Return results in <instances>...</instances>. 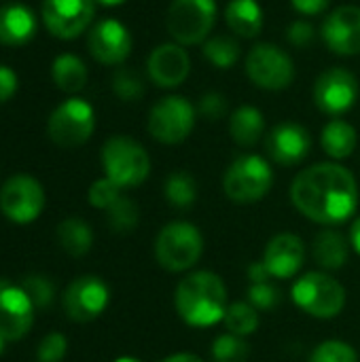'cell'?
<instances>
[{
    "label": "cell",
    "mask_w": 360,
    "mask_h": 362,
    "mask_svg": "<svg viewBox=\"0 0 360 362\" xmlns=\"http://www.w3.org/2000/svg\"><path fill=\"white\" fill-rule=\"evenodd\" d=\"M356 142H359L356 129L344 119L329 121L323 129V136H320V144L331 159L350 157L356 148Z\"/></svg>",
    "instance_id": "cell-25"
},
{
    "label": "cell",
    "mask_w": 360,
    "mask_h": 362,
    "mask_svg": "<svg viewBox=\"0 0 360 362\" xmlns=\"http://www.w3.org/2000/svg\"><path fill=\"white\" fill-rule=\"evenodd\" d=\"M265 148L276 163L297 165L308 157L312 148V138L310 132L299 123H280L269 132Z\"/></svg>",
    "instance_id": "cell-20"
},
{
    "label": "cell",
    "mask_w": 360,
    "mask_h": 362,
    "mask_svg": "<svg viewBox=\"0 0 360 362\" xmlns=\"http://www.w3.org/2000/svg\"><path fill=\"white\" fill-rule=\"evenodd\" d=\"M34 303L21 284L0 278V335L4 341L21 339L34 322Z\"/></svg>",
    "instance_id": "cell-15"
},
{
    "label": "cell",
    "mask_w": 360,
    "mask_h": 362,
    "mask_svg": "<svg viewBox=\"0 0 360 362\" xmlns=\"http://www.w3.org/2000/svg\"><path fill=\"white\" fill-rule=\"evenodd\" d=\"M310 362H359L356 350L339 339L323 341L310 356Z\"/></svg>",
    "instance_id": "cell-33"
},
{
    "label": "cell",
    "mask_w": 360,
    "mask_h": 362,
    "mask_svg": "<svg viewBox=\"0 0 360 362\" xmlns=\"http://www.w3.org/2000/svg\"><path fill=\"white\" fill-rule=\"evenodd\" d=\"M89 53L93 59L106 66H117L127 59L132 53V34L117 19H104L95 23L87 38Z\"/></svg>",
    "instance_id": "cell-16"
},
{
    "label": "cell",
    "mask_w": 360,
    "mask_h": 362,
    "mask_svg": "<svg viewBox=\"0 0 360 362\" xmlns=\"http://www.w3.org/2000/svg\"><path fill=\"white\" fill-rule=\"evenodd\" d=\"M95 13V0H45L42 21L47 30L62 40L76 38L87 30Z\"/></svg>",
    "instance_id": "cell-13"
},
{
    "label": "cell",
    "mask_w": 360,
    "mask_h": 362,
    "mask_svg": "<svg viewBox=\"0 0 360 362\" xmlns=\"http://www.w3.org/2000/svg\"><path fill=\"white\" fill-rule=\"evenodd\" d=\"M248 278H250V282H267L272 276H269L267 267H265L263 261H261V263H252V265L248 267Z\"/></svg>",
    "instance_id": "cell-43"
},
{
    "label": "cell",
    "mask_w": 360,
    "mask_h": 362,
    "mask_svg": "<svg viewBox=\"0 0 360 362\" xmlns=\"http://www.w3.org/2000/svg\"><path fill=\"white\" fill-rule=\"evenodd\" d=\"M2 348H4V337L0 335V352H2Z\"/></svg>",
    "instance_id": "cell-48"
},
{
    "label": "cell",
    "mask_w": 360,
    "mask_h": 362,
    "mask_svg": "<svg viewBox=\"0 0 360 362\" xmlns=\"http://www.w3.org/2000/svg\"><path fill=\"white\" fill-rule=\"evenodd\" d=\"M95 129V112L89 102L70 98L62 102L49 117V138L62 148H74L85 144Z\"/></svg>",
    "instance_id": "cell-8"
},
{
    "label": "cell",
    "mask_w": 360,
    "mask_h": 362,
    "mask_svg": "<svg viewBox=\"0 0 360 362\" xmlns=\"http://www.w3.org/2000/svg\"><path fill=\"white\" fill-rule=\"evenodd\" d=\"M38 30L36 15L25 4H4L0 6V45L21 47L34 38Z\"/></svg>",
    "instance_id": "cell-21"
},
{
    "label": "cell",
    "mask_w": 360,
    "mask_h": 362,
    "mask_svg": "<svg viewBox=\"0 0 360 362\" xmlns=\"http://www.w3.org/2000/svg\"><path fill=\"white\" fill-rule=\"evenodd\" d=\"M216 21L214 0H172L168 8V32L178 45H199Z\"/></svg>",
    "instance_id": "cell-7"
},
{
    "label": "cell",
    "mask_w": 360,
    "mask_h": 362,
    "mask_svg": "<svg viewBox=\"0 0 360 362\" xmlns=\"http://www.w3.org/2000/svg\"><path fill=\"white\" fill-rule=\"evenodd\" d=\"M356 100H359V81L350 70L329 68L316 78L314 102L323 112L331 117H339L348 112Z\"/></svg>",
    "instance_id": "cell-12"
},
{
    "label": "cell",
    "mask_w": 360,
    "mask_h": 362,
    "mask_svg": "<svg viewBox=\"0 0 360 362\" xmlns=\"http://www.w3.org/2000/svg\"><path fill=\"white\" fill-rule=\"evenodd\" d=\"M102 168L108 180L121 189L142 185L151 174L149 153L129 136H112L102 146Z\"/></svg>",
    "instance_id": "cell-3"
},
{
    "label": "cell",
    "mask_w": 360,
    "mask_h": 362,
    "mask_svg": "<svg viewBox=\"0 0 360 362\" xmlns=\"http://www.w3.org/2000/svg\"><path fill=\"white\" fill-rule=\"evenodd\" d=\"M57 240L70 257H83L93 246V231L83 218H66L57 227Z\"/></svg>",
    "instance_id": "cell-27"
},
{
    "label": "cell",
    "mask_w": 360,
    "mask_h": 362,
    "mask_svg": "<svg viewBox=\"0 0 360 362\" xmlns=\"http://www.w3.org/2000/svg\"><path fill=\"white\" fill-rule=\"evenodd\" d=\"M95 2H100V4H104V6H119V4H123L125 0H95Z\"/></svg>",
    "instance_id": "cell-46"
},
{
    "label": "cell",
    "mask_w": 360,
    "mask_h": 362,
    "mask_svg": "<svg viewBox=\"0 0 360 362\" xmlns=\"http://www.w3.org/2000/svg\"><path fill=\"white\" fill-rule=\"evenodd\" d=\"M121 197V187H117L106 176L89 187V204L98 210H108Z\"/></svg>",
    "instance_id": "cell-37"
},
{
    "label": "cell",
    "mask_w": 360,
    "mask_h": 362,
    "mask_svg": "<svg viewBox=\"0 0 360 362\" xmlns=\"http://www.w3.org/2000/svg\"><path fill=\"white\" fill-rule=\"evenodd\" d=\"M197 112L210 121H216L221 119L225 112H227V100L225 95L216 93V91H210V93H204L199 98V106H197Z\"/></svg>",
    "instance_id": "cell-39"
},
{
    "label": "cell",
    "mask_w": 360,
    "mask_h": 362,
    "mask_svg": "<svg viewBox=\"0 0 360 362\" xmlns=\"http://www.w3.org/2000/svg\"><path fill=\"white\" fill-rule=\"evenodd\" d=\"M246 72L257 87L267 91L286 89L295 78V66L291 55L269 42H261L250 49L246 57Z\"/></svg>",
    "instance_id": "cell-10"
},
{
    "label": "cell",
    "mask_w": 360,
    "mask_h": 362,
    "mask_svg": "<svg viewBox=\"0 0 360 362\" xmlns=\"http://www.w3.org/2000/svg\"><path fill=\"white\" fill-rule=\"evenodd\" d=\"M68 350V341L62 333H51L47 335L36 352V361L38 362H62Z\"/></svg>",
    "instance_id": "cell-38"
},
{
    "label": "cell",
    "mask_w": 360,
    "mask_h": 362,
    "mask_svg": "<svg viewBox=\"0 0 360 362\" xmlns=\"http://www.w3.org/2000/svg\"><path fill=\"white\" fill-rule=\"evenodd\" d=\"M306 261V244L295 233L274 235L263 252V265L267 267L272 278L289 280L299 274Z\"/></svg>",
    "instance_id": "cell-18"
},
{
    "label": "cell",
    "mask_w": 360,
    "mask_h": 362,
    "mask_svg": "<svg viewBox=\"0 0 360 362\" xmlns=\"http://www.w3.org/2000/svg\"><path fill=\"white\" fill-rule=\"evenodd\" d=\"M110 291L98 276L76 278L64 293V310L74 322H91L108 308Z\"/></svg>",
    "instance_id": "cell-14"
},
{
    "label": "cell",
    "mask_w": 360,
    "mask_h": 362,
    "mask_svg": "<svg viewBox=\"0 0 360 362\" xmlns=\"http://www.w3.org/2000/svg\"><path fill=\"white\" fill-rule=\"evenodd\" d=\"M291 297L299 310L320 320L335 318L346 308V288L323 272H308L297 278Z\"/></svg>",
    "instance_id": "cell-5"
},
{
    "label": "cell",
    "mask_w": 360,
    "mask_h": 362,
    "mask_svg": "<svg viewBox=\"0 0 360 362\" xmlns=\"http://www.w3.org/2000/svg\"><path fill=\"white\" fill-rule=\"evenodd\" d=\"M112 89H115V93H117L121 100H125V102L138 100V98L142 95V91H144L140 76H138L136 72L127 70V68H121V70L115 72V76H112Z\"/></svg>",
    "instance_id": "cell-36"
},
{
    "label": "cell",
    "mask_w": 360,
    "mask_h": 362,
    "mask_svg": "<svg viewBox=\"0 0 360 362\" xmlns=\"http://www.w3.org/2000/svg\"><path fill=\"white\" fill-rule=\"evenodd\" d=\"M223 322L229 333L238 337H248L259 329V310L252 308L248 301H236L227 308Z\"/></svg>",
    "instance_id": "cell-29"
},
{
    "label": "cell",
    "mask_w": 360,
    "mask_h": 362,
    "mask_svg": "<svg viewBox=\"0 0 360 362\" xmlns=\"http://www.w3.org/2000/svg\"><path fill=\"white\" fill-rule=\"evenodd\" d=\"M15 91H17V74L8 66L0 64V104L11 100Z\"/></svg>",
    "instance_id": "cell-41"
},
{
    "label": "cell",
    "mask_w": 360,
    "mask_h": 362,
    "mask_svg": "<svg viewBox=\"0 0 360 362\" xmlns=\"http://www.w3.org/2000/svg\"><path fill=\"white\" fill-rule=\"evenodd\" d=\"M42 208H45V191L36 178L28 174H17L2 185L0 210L8 221L17 225H28L40 216Z\"/></svg>",
    "instance_id": "cell-11"
},
{
    "label": "cell",
    "mask_w": 360,
    "mask_h": 362,
    "mask_svg": "<svg viewBox=\"0 0 360 362\" xmlns=\"http://www.w3.org/2000/svg\"><path fill=\"white\" fill-rule=\"evenodd\" d=\"M163 195L176 210H187L197 199V182L189 172H172L163 182Z\"/></svg>",
    "instance_id": "cell-28"
},
{
    "label": "cell",
    "mask_w": 360,
    "mask_h": 362,
    "mask_svg": "<svg viewBox=\"0 0 360 362\" xmlns=\"http://www.w3.org/2000/svg\"><path fill=\"white\" fill-rule=\"evenodd\" d=\"M225 21L238 36L252 38L263 28V11L257 0H231L225 8Z\"/></svg>",
    "instance_id": "cell-22"
},
{
    "label": "cell",
    "mask_w": 360,
    "mask_h": 362,
    "mask_svg": "<svg viewBox=\"0 0 360 362\" xmlns=\"http://www.w3.org/2000/svg\"><path fill=\"white\" fill-rule=\"evenodd\" d=\"M291 2H293L295 11H299L303 15H318L329 6L331 0H291Z\"/></svg>",
    "instance_id": "cell-42"
},
{
    "label": "cell",
    "mask_w": 360,
    "mask_h": 362,
    "mask_svg": "<svg viewBox=\"0 0 360 362\" xmlns=\"http://www.w3.org/2000/svg\"><path fill=\"white\" fill-rule=\"evenodd\" d=\"M350 244H352V248L360 255V216L352 223V229H350Z\"/></svg>",
    "instance_id": "cell-44"
},
{
    "label": "cell",
    "mask_w": 360,
    "mask_h": 362,
    "mask_svg": "<svg viewBox=\"0 0 360 362\" xmlns=\"http://www.w3.org/2000/svg\"><path fill=\"white\" fill-rule=\"evenodd\" d=\"M274 185L272 165L259 155L238 157L223 176L225 195L238 204H255L263 199Z\"/></svg>",
    "instance_id": "cell-6"
},
{
    "label": "cell",
    "mask_w": 360,
    "mask_h": 362,
    "mask_svg": "<svg viewBox=\"0 0 360 362\" xmlns=\"http://www.w3.org/2000/svg\"><path fill=\"white\" fill-rule=\"evenodd\" d=\"M21 288L28 293V297H30V301L34 303L36 310L49 308L53 297H55V288L45 276H25L21 280Z\"/></svg>",
    "instance_id": "cell-34"
},
{
    "label": "cell",
    "mask_w": 360,
    "mask_h": 362,
    "mask_svg": "<svg viewBox=\"0 0 360 362\" xmlns=\"http://www.w3.org/2000/svg\"><path fill=\"white\" fill-rule=\"evenodd\" d=\"M280 301H282V295L274 284H269V280L252 282L248 288V303L257 308L259 312H272L280 305Z\"/></svg>",
    "instance_id": "cell-35"
},
{
    "label": "cell",
    "mask_w": 360,
    "mask_h": 362,
    "mask_svg": "<svg viewBox=\"0 0 360 362\" xmlns=\"http://www.w3.org/2000/svg\"><path fill=\"white\" fill-rule=\"evenodd\" d=\"M323 38L337 55L360 53V6H339L323 23Z\"/></svg>",
    "instance_id": "cell-17"
},
{
    "label": "cell",
    "mask_w": 360,
    "mask_h": 362,
    "mask_svg": "<svg viewBox=\"0 0 360 362\" xmlns=\"http://www.w3.org/2000/svg\"><path fill=\"white\" fill-rule=\"evenodd\" d=\"M161 362H204L199 356H195V354H185V352H180V354H172V356H168V358H163Z\"/></svg>",
    "instance_id": "cell-45"
},
{
    "label": "cell",
    "mask_w": 360,
    "mask_h": 362,
    "mask_svg": "<svg viewBox=\"0 0 360 362\" xmlns=\"http://www.w3.org/2000/svg\"><path fill=\"white\" fill-rule=\"evenodd\" d=\"M314 261L325 269H339L348 263L350 246L346 238L335 229H323L312 246Z\"/></svg>",
    "instance_id": "cell-23"
},
{
    "label": "cell",
    "mask_w": 360,
    "mask_h": 362,
    "mask_svg": "<svg viewBox=\"0 0 360 362\" xmlns=\"http://www.w3.org/2000/svg\"><path fill=\"white\" fill-rule=\"evenodd\" d=\"M265 132V119L255 106H240L229 119V134L240 146H255Z\"/></svg>",
    "instance_id": "cell-24"
},
{
    "label": "cell",
    "mask_w": 360,
    "mask_h": 362,
    "mask_svg": "<svg viewBox=\"0 0 360 362\" xmlns=\"http://www.w3.org/2000/svg\"><path fill=\"white\" fill-rule=\"evenodd\" d=\"M149 76L159 87H178L191 72L189 53L178 42H163L149 55Z\"/></svg>",
    "instance_id": "cell-19"
},
{
    "label": "cell",
    "mask_w": 360,
    "mask_h": 362,
    "mask_svg": "<svg viewBox=\"0 0 360 362\" xmlns=\"http://www.w3.org/2000/svg\"><path fill=\"white\" fill-rule=\"evenodd\" d=\"M106 216H108L110 229L117 231V233L134 231V227L138 225V218H140L138 206H136L129 197H125V195H121V197L106 210Z\"/></svg>",
    "instance_id": "cell-32"
},
{
    "label": "cell",
    "mask_w": 360,
    "mask_h": 362,
    "mask_svg": "<svg viewBox=\"0 0 360 362\" xmlns=\"http://www.w3.org/2000/svg\"><path fill=\"white\" fill-rule=\"evenodd\" d=\"M314 36H316L314 25L308 23V21H293L289 25V30H286V38L295 47H308L314 40Z\"/></svg>",
    "instance_id": "cell-40"
},
{
    "label": "cell",
    "mask_w": 360,
    "mask_h": 362,
    "mask_svg": "<svg viewBox=\"0 0 360 362\" xmlns=\"http://www.w3.org/2000/svg\"><path fill=\"white\" fill-rule=\"evenodd\" d=\"M174 305L185 325L208 329L219 325L227 314V286L214 272H193L180 280Z\"/></svg>",
    "instance_id": "cell-2"
},
{
    "label": "cell",
    "mask_w": 360,
    "mask_h": 362,
    "mask_svg": "<svg viewBox=\"0 0 360 362\" xmlns=\"http://www.w3.org/2000/svg\"><path fill=\"white\" fill-rule=\"evenodd\" d=\"M291 199L306 218L335 227L356 212L359 185L348 168L339 163H316L295 176Z\"/></svg>",
    "instance_id": "cell-1"
},
{
    "label": "cell",
    "mask_w": 360,
    "mask_h": 362,
    "mask_svg": "<svg viewBox=\"0 0 360 362\" xmlns=\"http://www.w3.org/2000/svg\"><path fill=\"white\" fill-rule=\"evenodd\" d=\"M197 110L182 95L161 98L149 112V134L161 144H180L195 125Z\"/></svg>",
    "instance_id": "cell-9"
},
{
    "label": "cell",
    "mask_w": 360,
    "mask_h": 362,
    "mask_svg": "<svg viewBox=\"0 0 360 362\" xmlns=\"http://www.w3.org/2000/svg\"><path fill=\"white\" fill-rule=\"evenodd\" d=\"M204 57L216 68H231L240 57V45L231 36H212L204 42Z\"/></svg>",
    "instance_id": "cell-30"
},
{
    "label": "cell",
    "mask_w": 360,
    "mask_h": 362,
    "mask_svg": "<svg viewBox=\"0 0 360 362\" xmlns=\"http://www.w3.org/2000/svg\"><path fill=\"white\" fill-rule=\"evenodd\" d=\"M115 362H142L140 358H134V356H121V358H117Z\"/></svg>",
    "instance_id": "cell-47"
},
{
    "label": "cell",
    "mask_w": 360,
    "mask_h": 362,
    "mask_svg": "<svg viewBox=\"0 0 360 362\" xmlns=\"http://www.w3.org/2000/svg\"><path fill=\"white\" fill-rule=\"evenodd\" d=\"M204 255V235L193 223H168L155 240V259L168 272H187Z\"/></svg>",
    "instance_id": "cell-4"
},
{
    "label": "cell",
    "mask_w": 360,
    "mask_h": 362,
    "mask_svg": "<svg viewBox=\"0 0 360 362\" xmlns=\"http://www.w3.org/2000/svg\"><path fill=\"white\" fill-rule=\"evenodd\" d=\"M250 356V346L244 337L233 333L219 335L212 344V361L214 362H246Z\"/></svg>",
    "instance_id": "cell-31"
},
{
    "label": "cell",
    "mask_w": 360,
    "mask_h": 362,
    "mask_svg": "<svg viewBox=\"0 0 360 362\" xmlns=\"http://www.w3.org/2000/svg\"><path fill=\"white\" fill-rule=\"evenodd\" d=\"M51 76H53V83L57 89H62L66 93H76L87 83V68L81 57H76L72 53H62L53 62Z\"/></svg>",
    "instance_id": "cell-26"
}]
</instances>
